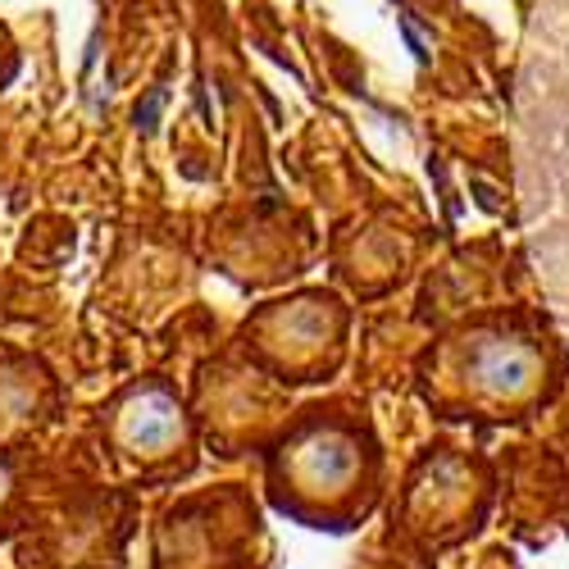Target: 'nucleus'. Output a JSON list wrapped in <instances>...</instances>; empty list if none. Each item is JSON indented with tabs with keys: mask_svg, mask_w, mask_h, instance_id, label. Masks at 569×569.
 Here are the masks:
<instances>
[{
	"mask_svg": "<svg viewBox=\"0 0 569 569\" xmlns=\"http://www.w3.org/2000/svg\"><path fill=\"white\" fill-rule=\"evenodd\" d=\"M378 488H383V451L365 410L347 401L301 410L264 451L269 506L306 529H356L378 501Z\"/></svg>",
	"mask_w": 569,
	"mask_h": 569,
	"instance_id": "nucleus-1",
	"label": "nucleus"
},
{
	"mask_svg": "<svg viewBox=\"0 0 569 569\" xmlns=\"http://www.w3.org/2000/svg\"><path fill=\"white\" fill-rule=\"evenodd\" d=\"M101 438L114 465L141 479H178L197 465V419L169 378H137L101 410Z\"/></svg>",
	"mask_w": 569,
	"mask_h": 569,
	"instance_id": "nucleus-2",
	"label": "nucleus"
},
{
	"mask_svg": "<svg viewBox=\"0 0 569 569\" xmlns=\"http://www.w3.org/2000/svg\"><path fill=\"white\" fill-rule=\"evenodd\" d=\"M14 519H19V473L10 456H0V538L14 533Z\"/></svg>",
	"mask_w": 569,
	"mask_h": 569,
	"instance_id": "nucleus-5",
	"label": "nucleus"
},
{
	"mask_svg": "<svg viewBox=\"0 0 569 569\" xmlns=\"http://www.w3.org/2000/svg\"><path fill=\"white\" fill-rule=\"evenodd\" d=\"M251 542H264V533L247 492L219 488L187 497L160 525L156 569H251Z\"/></svg>",
	"mask_w": 569,
	"mask_h": 569,
	"instance_id": "nucleus-4",
	"label": "nucleus"
},
{
	"mask_svg": "<svg viewBox=\"0 0 569 569\" xmlns=\"http://www.w3.org/2000/svg\"><path fill=\"white\" fill-rule=\"evenodd\" d=\"M237 342L278 383H323L347 351V310L328 292H297L260 306Z\"/></svg>",
	"mask_w": 569,
	"mask_h": 569,
	"instance_id": "nucleus-3",
	"label": "nucleus"
}]
</instances>
